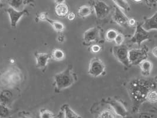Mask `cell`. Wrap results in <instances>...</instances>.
Returning <instances> with one entry per match:
<instances>
[{
  "mask_svg": "<svg viewBox=\"0 0 157 118\" xmlns=\"http://www.w3.org/2000/svg\"><path fill=\"white\" fill-rule=\"evenodd\" d=\"M76 81V76L73 71L72 67L69 65L66 70L56 74L54 77L55 92L58 93L69 88Z\"/></svg>",
  "mask_w": 157,
  "mask_h": 118,
  "instance_id": "obj_1",
  "label": "cell"
},
{
  "mask_svg": "<svg viewBox=\"0 0 157 118\" xmlns=\"http://www.w3.org/2000/svg\"><path fill=\"white\" fill-rule=\"evenodd\" d=\"M22 79V74L16 67L9 68L1 77V84L6 87H14L20 83Z\"/></svg>",
  "mask_w": 157,
  "mask_h": 118,
  "instance_id": "obj_2",
  "label": "cell"
},
{
  "mask_svg": "<svg viewBox=\"0 0 157 118\" xmlns=\"http://www.w3.org/2000/svg\"><path fill=\"white\" fill-rule=\"evenodd\" d=\"M148 49H132L129 51V61L131 65H140L148 58Z\"/></svg>",
  "mask_w": 157,
  "mask_h": 118,
  "instance_id": "obj_3",
  "label": "cell"
},
{
  "mask_svg": "<svg viewBox=\"0 0 157 118\" xmlns=\"http://www.w3.org/2000/svg\"><path fill=\"white\" fill-rule=\"evenodd\" d=\"M129 51L128 48L124 45H116L112 48V52L115 57L118 61L127 67L131 65L129 61Z\"/></svg>",
  "mask_w": 157,
  "mask_h": 118,
  "instance_id": "obj_4",
  "label": "cell"
},
{
  "mask_svg": "<svg viewBox=\"0 0 157 118\" xmlns=\"http://www.w3.org/2000/svg\"><path fill=\"white\" fill-rule=\"evenodd\" d=\"M105 71V67L102 61L98 58H94L90 62L88 73L94 77L101 76Z\"/></svg>",
  "mask_w": 157,
  "mask_h": 118,
  "instance_id": "obj_5",
  "label": "cell"
},
{
  "mask_svg": "<svg viewBox=\"0 0 157 118\" xmlns=\"http://www.w3.org/2000/svg\"><path fill=\"white\" fill-rule=\"evenodd\" d=\"M149 39V32L145 31L142 27V24H138L136 25L134 36L130 39V42L136 43L138 46H140L143 42Z\"/></svg>",
  "mask_w": 157,
  "mask_h": 118,
  "instance_id": "obj_6",
  "label": "cell"
},
{
  "mask_svg": "<svg viewBox=\"0 0 157 118\" xmlns=\"http://www.w3.org/2000/svg\"><path fill=\"white\" fill-rule=\"evenodd\" d=\"M6 11L10 17L11 26L13 28H16L17 23L22 17L29 14V12L27 10L19 11L10 7H9Z\"/></svg>",
  "mask_w": 157,
  "mask_h": 118,
  "instance_id": "obj_7",
  "label": "cell"
},
{
  "mask_svg": "<svg viewBox=\"0 0 157 118\" xmlns=\"http://www.w3.org/2000/svg\"><path fill=\"white\" fill-rule=\"evenodd\" d=\"M94 8L96 16L101 19L108 16L110 10L109 6L102 1H94Z\"/></svg>",
  "mask_w": 157,
  "mask_h": 118,
  "instance_id": "obj_8",
  "label": "cell"
},
{
  "mask_svg": "<svg viewBox=\"0 0 157 118\" xmlns=\"http://www.w3.org/2000/svg\"><path fill=\"white\" fill-rule=\"evenodd\" d=\"M112 18L115 22L119 24V26L126 27L129 26L128 22L129 18L126 16L125 14L122 11V10L118 7L117 6H115L114 13L112 17Z\"/></svg>",
  "mask_w": 157,
  "mask_h": 118,
  "instance_id": "obj_9",
  "label": "cell"
},
{
  "mask_svg": "<svg viewBox=\"0 0 157 118\" xmlns=\"http://www.w3.org/2000/svg\"><path fill=\"white\" fill-rule=\"evenodd\" d=\"M108 103L110 104L115 114L121 118H125L128 112L125 106L118 100L110 99Z\"/></svg>",
  "mask_w": 157,
  "mask_h": 118,
  "instance_id": "obj_10",
  "label": "cell"
},
{
  "mask_svg": "<svg viewBox=\"0 0 157 118\" xmlns=\"http://www.w3.org/2000/svg\"><path fill=\"white\" fill-rule=\"evenodd\" d=\"M34 56L36 59V67L41 70H43L46 68L48 61L52 58L51 54L38 52H36Z\"/></svg>",
  "mask_w": 157,
  "mask_h": 118,
  "instance_id": "obj_11",
  "label": "cell"
},
{
  "mask_svg": "<svg viewBox=\"0 0 157 118\" xmlns=\"http://www.w3.org/2000/svg\"><path fill=\"white\" fill-rule=\"evenodd\" d=\"M142 27L147 31L151 30H157V11L150 18H146L144 23L142 24Z\"/></svg>",
  "mask_w": 157,
  "mask_h": 118,
  "instance_id": "obj_12",
  "label": "cell"
},
{
  "mask_svg": "<svg viewBox=\"0 0 157 118\" xmlns=\"http://www.w3.org/2000/svg\"><path fill=\"white\" fill-rule=\"evenodd\" d=\"M99 37V30L96 27L88 29L83 35V39L86 42H92L98 39Z\"/></svg>",
  "mask_w": 157,
  "mask_h": 118,
  "instance_id": "obj_13",
  "label": "cell"
},
{
  "mask_svg": "<svg viewBox=\"0 0 157 118\" xmlns=\"http://www.w3.org/2000/svg\"><path fill=\"white\" fill-rule=\"evenodd\" d=\"M55 12L56 15L58 17H64L68 15L69 8L68 6L64 2L59 3L57 4L56 6Z\"/></svg>",
  "mask_w": 157,
  "mask_h": 118,
  "instance_id": "obj_14",
  "label": "cell"
},
{
  "mask_svg": "<svg viewBox=\"0 0 157 118\" xmlns=\"http://www.w3.org/2000/svg\"><path fill=\"white\" fill-rule=\"evenodd\" d=\"M13 95L8 90L0 91V103L8 106L11 102Z\"/></svg>",
  "mask_w": 157,
  "mask_h": 118,
  "instance_id": "obj_15",
  "label": "cell"
},
{
  "mask_svg": "<svg viewBox=\"0 0 157 118\" xmlns=\"http://www.w3.org/2000/svg\"><path fill=\"white\" fill-rule=\"evenodd\" d=\"M140 67L141 70L142 74L144 75H149L152 68V65L149 61L147 59L143 61L141 63H140Z\"/></svg>",
  "mask_w": 157,
  "mask_h": 118,
  "instance_id": "obj_16",
  "label": "cell"
},
{
  "mask_svg": "<svg viewBox=\"0 0 157 118\" xmlns=\"http://www.w3.org/2000/svg\"><path fill=\"white\" fill-rule=\"evenodd\" d=\"M62 109L64 112V118H81L71 109L68 104H64L62 108Z\"/></svg>",
  "mask_w": 157,
  "mask_h": 118,
  "instance_id": "obj_17",
  "label": "cell"
},
{
  "mask_svg": "<svg viewBox=\"0 0 157 118\" xmlns=\"http://www.w3.org/2000/svg\"><path fill=\"white\" fill-rule=\"evenodd\" d=\"M46 22L50 24L54 30L57 32H63L64 30V26L62 23L59 22V21H56L54 20H52L49 18H48L46 20Z\"/></svg>",
  "mask_w": 157,
  "mask_h": 118,
  "instance_id": "obj_18",
  "label": "cell"
},
{
  "mask_svg": "<svg viewBox=\"0 0 157 118\" xmlns=\"http://www.w3.org/2000/svg\"><path fill=\"white\" fill-rule=\"evenodd\" d=\"M92 12L91 7L89 6H82L78 8V16L81 17H86L89 16Z\"/></svg>",
  "mask_w": 157,
  "mask_h": 118,
  "instance_id": "obj_19",
  "label": "cell"
},
{
  "mask_svg": "<svg viewBox=\"0 0 157 118\" xmlns=\"http://www.w3.org/2000/svg\"><path fill=\"white\" fill-rule=\"evenodd\" d=\"M52 58L56 61H62L65 57L64 53L60 49H55L52 53Z\"/></svg>",
  "mask_w": 157,
  "mask_h": 118,
  "instance_id": "obj_20",
  "label": "cell"
},
{
  "mask_svg": "<svg viewBox=\"0 0 157 118\" xmlns=\"http://www.w3.org/2000/svg\"><path fill=\"white\" fill-rule=\"evenodd\" d=\"M11 115V110L8 106L0 103V118H8Z\"/></svg>",
  "mask_w": 157,
  "mask_h": 118,
  "instance_id": "obj_21",
  "label": "cell"
},
{
  "mask_svg": "<svg viewBox=\"0 0 157 118\" xmlns=\"http://www.w3.org/2000/svg\"><path fill=\"white\" fill-rule=\"evenodd\" d=\"M29 1H23V0H12L10 1L8 4L10 6V7L18 10V8H20L22 5L26 4L29 3Z\"/></svg>",
  "mask_w": 157,
  "mask_h": 118,
  "instance_id": "obj_22",
  "label": "cell"
},
{
  "mask_svg": "<svg viewBox=\"0 0 157 118\" xmlns=\"http://www.w3.org/2000/svg\"><path fill=\"white\" fill-rule=\"evenodd\" d=\"M115 6L120 8L121 10H123L125 11L129 10V5L126 1L124 0H115L113 1Z\"/></svg>",
  "mask_w": 157,
  "mask_h": 118,
  "instance_id": "obj_23",
  "label": "cell"
},
{
  "mask_svg": "<svg viewBox=\"0 0 157 118\" xmlns=\"http://www.w3.org/2000/svg\"><path fill=\"white\" fill-rule=\"evenodd\" d=\"M118 33L115 30L113 29H110L108 30V31L106 33V38L108 41H113L115 39Z\"/></svg>",
  "mask_w": 157,
  "mask_h": 118,
  "instance_id": "obj_24",
  "label": "cell"
},
{
  "mask_svg": "<svg viewBox=\"0 0 157 118\" xmlns=\"http://www.w3.org/2000/svg\"><path fill=\"white\" fill-rule=\"evenodd\" d=\"M55 115L53 112L47 109H42L40 111V118H54Z\"/></svg>",
  "mask_w": 157,
  "mask_h": 118,
  "instance_id": "obj_25",
  "label": "cell"
},
{
  "mask_svg": "<svg viewBox=\"0 0 157 118\" xmlns=\"http://www.w3.org/2000/svg\"><path fill=\"white\" fill-rule=\"evenodd\" d=\"M147 100L151 103L157 102V92L155 91L149 92L146 96Z\"/></svg>",
  "mask_w": 157,
  "mask_h": 118,
  "instance_id": "obj_26",
  "label": "cell"
},
{
  "mask_svg": "<svg viewBox=\"0 0 157 118\" xmlns=\"http://www.w3.org/2000/svg\"><path fill=\"white\" fill-rule=\"evenodd\" d=\"M99 118H115V116L109 110H104L100 114Z\"/></svg>",
  "mask_w": 157,
  "mask_h": 118,
  "instance_id": "obj_27",
  "label": "cell"
},
{
  "mask_svg": "<svg viewBox=\"0 0 157 118\" xmlns=\"http://www.w3.org/2000/svg\"><path fill=\"white\" fill-rule=\"evenodd\" d=\"M115 42L117 46L123 45V42L124 41V36L121 33H118L115 39Z\"/></svg>",
  "mask_w": 157,
  "mask_h": 118,
  "instance_id": "obj_28",
  "label": "cell"
},
{
  "mask_svg": "<svg viewBox=\"0 0 157 118\" xmlns=\"http://www.w3.org/2000/svg\"><path fill=\"white\" fill-rule=\"evenodd\" d=\"M48 15L47 12H43L37 16V18L41 21H46V20L48 18Z\"/></svg>",
  "mask_w": 157,
  "mask_h": 118,
  "instance_id": "obj_29",
  "label": "cell"
},
{
  "mask_svg": "<svg viewBox=\"0 0 157 118\" xmlns=\"http://www.w3.org/2000/svg\"><path fill=\"white\" fill-rule=\"evenodd\" d=\"M101 49V47L98 45H94L91 47V51L94 53H98L100 52Z\"/></svg>",
  "mask_w": 157,
  "mask_h": 118,
  "instance_id": "obj_30",
  "label": "cell"
},
{
  "mask_svg": "<svg viewBox=\"0 0 157 118\" xmlns=\"http://www.w3.org/2000/svg\"><path fill=\"white\" fill-rule=\"evenodd\" d=\"M75 17H76L75 14L73 12H71V13L68 14L67 18H68V20L71 21V20H73L75 18Z\"/></svg>",
  "mask_w": 157,
  "mask_h": 118,
  "instance_id": "obj_31",
  "label": "cell"
},
{
  "mask_svg": "<svg viewBox=\"0 0 157 118\" xmlns=\"http://www.w3.org/2000/svg\"><path fill=\"white\" fill-rule=\"evenodd\" d=\"M136 24V20L134 18H130L129 19V22H128V24L129 26H134Z\"/></svg>",
  "mask_w": 157,
  "mask_h": 118,
  "instance_id": "obj_32",
  "label": "cell"
},
{
  "mask_svg": "<svg viewBox=\"0 0 157 118\" xmlns=\"http://www.w3.org/2000/svg\"><path fill=\"white\" fill-rule=\"evenodd\" d=\"M57 40L60 43H63V42L64 41V36L62 35H59L58 37H57Z\"/></svg>",
  "mask_w": 157,
  "mask_h": 118,
  "instance_id": "obj_33",
  "label": "cell"
},
{
  "mask_svg": "<svg viewBox=\"0 0 157 118\" xmlns=\"http://www.w3.org/2000/svg\"><path fill=\"white\" fill-rule=\"evenodd\" d=\"M58 118H64V112L63 110L61 109L60 112L58 114Z\"/></svg>",
  "mask_w": 157,
  "mask_h": 118,
  "instance_id": "obj_34",
  "label": "cell"
},
{
  "mask_svg": "<svg viewBox=\"0 0 157 118\" xmlns=\"http://www.w3.org/2000/svg\"><path fill=\"white\" fill-rule=\"evenodd\" d=\"M152 53L155 57L157 58V47L153 48V49L152 51Z\"/></svg>",
  "mask_w": 157,
  "mask_h": 118,
  "instance_id": "obj_35",
  "label": "cell"
},
{
  "mask_svg": "<svg viewBox=\"0 0 157 118\" xmlns=\"http://www.w3.org/2000/svg\"><path fill=\"white\" fill-rule=\"evenodd\" d=\"M20 118H29V117H28V116H24V115H23V116H21V117Z\"/></svg>",
  "mask_w": 157,
  "mask_h": 118,
  "instance_id": "obj_36",
  "label": "cell"
},
{
  "mask_svg": "<svg viewBox=\"0 0 157 118\" xmlns=\"http://www.w3.org/2000/svg\"><path fill=\"white\" fill-rule=\"evenodd\" d=\"M0 2H1V1H0Z\"/></svg>",
  "mask_w": 157,
  "mask_h": 118,
  "instance_id": "obj_37",
  "label": "cell"
}]
</instances>
